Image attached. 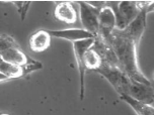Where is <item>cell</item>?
Here are the masks:
<instances>
[{"mask_svg":"<svg viewBox=\"0 0 154 115\" xmlns=\"http://www.w3.org/2000/svg\"><path fill=\"white\" fill-rule=\"evenodd\" d=\"M118 58L120 69L131 80L139 83L152 85L140 70L137 60V46L124 31L115 29L108 40Z\"/></svg>","mask_w":154,"mask_h":115,"instance_id":"6da1fadb","label":"cell"},{"mask_svg":"<svg viewBox=\"0 0 154 115\" xmlns=\"http://www.w3.org/2000/svg\"><path fill=\"white\" fill-rule=\"evenodd\" d=\"M0 57L2 61L18 66H26L35 62L23 53L11 37L6 34L0 37Z\"/></svg>","mask_w":154,"mask_h":115,"instance_id":"7a4b0ae2","label":"cell"},{"mask_svg":"<svg viewBox=\"0 0 154 115\" xmlns=\"http://www.w3.org/2000/svg\"><path fill=\"white\" fill-rule=\"evenodd\" d=\"M112 7L116 15V29L124 31L130 25L132 21L139 14L140 9L135 1L106 2Z\"/></svg>","mask_w":154,"mask_h":115,"instance_id":"3957f363","label":"cell"},{"mask_svg":"<svg viewBox=\"0 0 154 115\" xmlns=\"http://www.w3.org/2000/svg\"><path fill=\"white\" fill-rule=\"evenodd\" d=\"M95 72L103 76L104 79H106L116 91L119 93L120 96L129 95L132 80L120 68L103 64V66Z\"/></svg>","mask_w":154,"mask_h":115,"instance_id":"277c9868","label":"cell"},{"mask_svg":"<svg viewBox=\"0 0 154 115\" xmlns=\"http://www.w3.org/2000/svg\"><path fill=\"white\" fill-rule=\"evenodd\" d=\"M96 38V37H95ZM95 38H88V40H78L74 42L73 43V51L76 58V63L78 66V72H79V84H80V89H79V99L81 101L84 100L85 96V73L86 69L84 66V54L87 50L93 46L95 42Z\"/></svg>","mask_w":154,"mask_h":115,"instance_id":"5b68a950","label":"cell"},{"mask_svg":"<svg viewBox=\"0 0 154 115\" xmlns=\"http://www.w3.org/2000/svg\"><path fill=\"white\" fill-rule=\"evenodd\" d=\"M42 63H38L37 61L26 66H18L10 64V63H7L1 60V64H0V82L3 83L5 81L12 80V79L21 78V77L31 74L34 71L42 69Z\"/></svg>","mask_w":154,"mask_h":115,"instance_id":"8992f818","label":"cell"},{"mask_svg":"<svg viewBox=\"0 0 154 115\" xmlns=\"http://www.w3.org/2000/svg\"><path fill=\"white\" fill-rule=\"evenodd\" d=\"M77 3L79 5V14L84 29L92 34L94 37H97L100 32L98 15L100 9L91 6L88 2L85 1H79Z\"/></svg>","mask_w":154,"mask_h":115,"instance_id":"52a82bcc","label":"cell"},{"mask_svg":"<svg viewBox=\"0 0 154 115\" xmlns=\"http://www.w3.org/2000/svg\"><path fill=\"white\" fill-rule=\"evenodd\" d=\"M98 24H100V32L97 37L104 40H108L112 31L116 29V15L111 6L106 4V6L100 8Z\"/></svg>","mask_w":154,"mask_h":115,"instance_id":"ba28073f","label":"cell"},{"mask_svg":"<svg viewBox=\"0 0 154 115\" xmlns=\"http://www.w3.org/2000/svg\"><path fill=\"white\" fill-rule=\"evenodd\" d=\"M129 96L141 103L151 105L154 101V87L132 80Z\"/></svg>","mask_w":154,"mask_h":115,"instance_id":"9c48e42d","label":"cell"},{"mask_svg":"<svg viewBox=\"0 0 154 115\" xmlns=\"http://www.w3.org/2000/svg\"><path fill=\"white\" fill-rule=\"evenodd\" d=\"M93 49L97 52L98 55L101 57L103 61V64H106L112 67H119V62H118V58L116 56L115 51L112 49V45L108 40H104L100 37H96L95 42L93 43Z\"/></svg>","mask_w":154,"mask_h":115,"instance_id":"30bf717a","label":"cell"},{"mask_svg":"<svg viewBox=\"0 0 154 115\" xmlns=\"http://www.w3.org/2000/svg\"><path fill=\"white\" fill-rule=\"evenodd\" d=\"M147 9L140 10L139 14L137 17L131 22L127 28L124 29V31L130 37L134 43L137 46H139V43L142 38V35L144 34L145 27H146V16H147Z\"/></svg>","mask_w":154,"mask_h":115,"instance_id":"8fae6325","label":"cell"},{"mask_svg":"<svg viewBox=\"0 0 154 115\" xmlns=\"http://www.w3.org/2000/svg\"><path fill=\"white\" fill-rule=\"evenodd\" d=\"M48 32L50 34L52 37L70 40L72 43L96 37L92 34H90L89 31H85L84 28H68V29H61V31H48Z\"/></svg>","mask_w":154,"mask_h":115,"instance_id":"7c38bea8","label":"cell"},{"mask_svg":"<svg viewBox=\"0 0 154 115\" xmlns=\"http://www.w3.org/2000/svg\"><path fill=\"white\" fill-rule=\"evenodd\" d=\"M54 16L58 20L66 24H74L77 21V10L75 6L68 1L59 2L54 10Z\"/></svg>","mask_w":154,"mask_h":115,"instance_id":"4fadbf2b","label":"cell"},{"mask_svg":"<svg viewBox=\"0 0 154 115\" xmlns=\"http://www.w3.org/2000/svg\"><path fill=\"white\" fill-rule=\"evenodd\" d=\"M51 35L47 29H41L32 34L29 38V48L32 52L41 53L49 49L51 43Z\"/></svg>","mask_w":154,"mask_h":115,"instance_id":"5bb4252c","label":"cell"},{"mask_svg":"<svg viewBox=\"0 0 154 115\" xmlns=\"http://www.w3.org/2000/svg\"><path fill=\"white\" fill-rule=\"evenodd\" d=\"M121 99L129 104L137 115H154V107L151 105L139 102L129 95H121Z\"/></svg>","mask_w":154,"mask_h":115,"instance_id":"9a60e30c","label":"cell"},{"mask_svg":"<svg viewBox=\"0 0 154 115\" xmlns=\"http://www.w3.org/2000/svg\"><path fill=\"white\" fill-rule=\"evenodd\" d=\"M103 59L98 55L97 52L93 49V46H91L89 50H87L86 53L84 54V66L86 70L95 72L96 70H98L103 66Z\"/></svg>","mask_w":154,"mask_h":115,"instance_id":"2e32d148","label":"cell"},{"mask_svg":"<svg viewBox=\"0 0 154 115\" xmlns=\"http://www.w3.org/2000/svg\"><path fill=\"white\" fill-rule=\"evenodd\" d=\"M14 5L17 7L18 9V12L20 14V17H21V20H24L26 18V12H27V9H29V5H31V2H14Z\"/></svg>","mask_w":154,"mask_h":115,"instance_id":"e0dca14e","label":"cell"},{"mask_svg":"<svg viewBox=\"0 0 154 115\" xmlns=\"http://www.w3.org/2000/svg\"><path fill=\"white\" fill-rule=\"evenodd\" d=\"M151 11H154V1L151 2V4L149 5V7L147 8V12L149 13Z\"/></svg>","mask_w":154,"mask_h":115,"instance_id":"ac0fdd59","label":"cell"},{"mask_svg":"<svg viewBox=\"0 0 154 115\" xmlns=\"http://www.w3.org/2000/svg\"><path fill=\"white\" fill-rule=\"evenodd\" d=\"M1 115H9V114H1Z\"/></svg>","mask_w":154,"mask_h":115,"instance_id":"d6986e66","label":"cell"},{"mask_svg":"<svg viewBox=\"0 0 154 115\" xmlns=\"http://www.w3.org/2000/svg\"><path fill=\"white\" fill-rule=\"evenodd\" d=\"M153 79H154V73H153Z\"/></svg>","mask_w":154,"mask_h":115,"instance_id":"ffe728a7","label":"cell"}]
</instances>
